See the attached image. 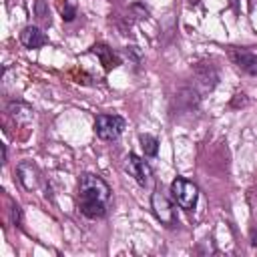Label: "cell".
Listing matches in <instances>:
<instances>
[{"instance_id": "obj_3", "label": "cell", "mask_w": 257, "mask_h": 257, "mask_svg": "<svg viewBox=\"0 0 257 257\" xmlns=\"http://www.w3.org/2000/svg\"><path fill=\"white\" fill-rule=\"evenodd\" d=\"M124 126H126V120L120 114H106V112H102V114H96V118H94V133L102 141L118 139L122 135Z\"/></svg>"}, {"instance_id": "obj_1", "label": "cell", "mask_w": 257, "mask_h": 257, "mask_svg": "<svg viewBox=\"0 0 257 257\" xmlns=\"http://www.w3.org/2000/svg\"><path fill=\"white\" fill-rule=\"evenodd\" d=\"M110 187L108 183L92 173H82L78 179V209L88 219H102L110 209Z\"/></svg>"}, {"instance_id": "obj_10", "label": "cell", "mask_w": 257, "mask_h": 257, "mask_svg": "<svg viewBox=\"0 0 257 257\" xmlns=\"http://www.w3.org/2000/svg\"><path fill=\"white\" fill-rule=\"evenodd\" d=\"M139 141H141V147L145 151V157H157V153H159V141H157V137L145 133V135L139 137Z\"/></svg>"}, {"instance_id": "obj_8", "label": "cell", "mask_w": 257, "mask_h": 257, "mask_svg": "<svg viewBox=\"0 0 257 257\" xmlns=\"http://www.w3.org/2000/svg\"><path fill=\"white\" fill-rule=\"evenodd\" d=\"M20 44L24 48H40L44 44H48V36L38 28V26H24L20 32Z\"/></svg>"}, {"instance_id": "obj_12", "label": "cell", "mask_w": 257, "mask_h": 257, "mask_svg": "<svg viewBox=\"0 0 257 257\" xmlns=\"http://www.w3.org/2000/svg\"><path fill=\"white\" fill-rule=\"evenodd\" d=\"M36 14H38V18H40V20H48V18H46V14H44V2H42V0H38V2H36Z\"/></svg>"}, {"instance_id": "obj_6", "label": "cell", "mask_w": 257, "mask_h": 257, "mask_svg": "<svg viewBox=\"0 0 257 257\" xmlns=\"http://www.w3.org/2000/svg\"><path fill=\"white\" fill-rule=\"evenodd\" d=\"M229 58L233 60V64L243 70L249 76H257V54H253L251 50L245 48H231L229 50Z\"/></svg>"}, {"instance_id": "obj_7", "label": "cell", "mask_w": 257, "mask_h": 257, "mask_svg": "<svg viewBox=\"0 0 257 257\" xmlns=\"http://www.w3.org/2000/svg\"><path fill=\"white\" fill-rule=\"evenodd\" d=\"M16 177H18V183L26 191L36 189L38 187V181H40V173H38L36 165H32L30 161H20L16 165Z\"/></svg>"}, {"instance_id": "obj_2", "label": "cell", "mask_w": 257, "mask_h": 257, "mask_svg": "<svg viewBox=\"0 0 257 257\" xmlns=\"http://www.w3.org/2000/svg\"><path fill=\"white\" fill-rule=\"evenodd\" d=\"M171 195L175 199V203L185 209V211H191L195 209L197 205V199H199V187L189 181V179H183V177H177L173 183H171Z\"/></svg>"}, {"instance_id": "obj_5", "label": "cell", "mask_w": 257, "mask_h": 257, "mask_svg": "<svg viewBox=\"0 0 257 257\" xmlns=\"http://www.w3.org/2000/svg\"><path fill=\"white\" fill-rule=\"evenodd\" d=\"M124 171H126L141 187L151 185L153 171H151L149 163H147L143 157H139V155H135V153H128L126 159H124Z\"/></svg>"}, {"instance_id": "obj_4", "label": "cell", "mask_w": 257, "mask_h": 257, "mask_svg": "<svg viewBox=\"0 0 257 257\" xmlns=\"http://www.w3.org/2000/svg\"><path fill=\"white\" fill-rule=\"evenodd\" d=\"M151 209L155 213V217L165 225V227H175L177 225V213L173 203L169 201L167 195H163L161 191H155L151 195Z\"/></svg>"}, {"instance_id": "obj_13", "label": "cell", "mask_w": 257, "mask_h": 257, "mask_svg": "<svg viewBox=\"0 0 257 257\" xmlns=\"http://www.w3.org/2000/svg\"><path fill=\"white\" fill-rule=\"evenodd\" d=\"M12 219H14V223H16V225L20 223V207H18V205H14V207H12Z\"/></svg>"}, {"instance_id": "obj_9", "label": "cell", "mask_w": 257, "mask_h": 257, "mask_svg": "<svg viewBox=\"0 0 257 257\" xmlns=\"http://www.w3.org/2000/svg\"><path fill=\"white\" fill-rule=\"evenodd\" d=\"M8 112H10L18 122H28V120H32V116H34V110H32L28 104H24V102H12V104L8 106Z\"/></svg>"}, {"instance_id": "obj_11", "label": "cell", "mask_w": 257, "mask_h": 257, "mask_svg": "<svg viewBox=\"0 0 257 257\" xmlns=\"http://www.w3.org/2000/svg\"><path fill=\"white\" fill-rule=\"evenodd\" d=\"M74 14H76V10L72 8V6H68V2H66V8H62V20H72L74 18Z\"/></svg>"}, {"instance_id": "obj_14", "label": "cell", "mask_w": 257, "mask_h": 257, "mask_svg": "<svg viewBox=\"0 0 257 257\" xmlns=\"http://www.w3.org/2000/svg\"><path fill=\"white\" fill-rule=\"evenodd\" d=\"M8 161V153H6V147L2 145V163H6Z\"/></svg>"}]
</instances>
